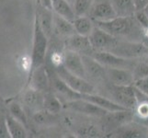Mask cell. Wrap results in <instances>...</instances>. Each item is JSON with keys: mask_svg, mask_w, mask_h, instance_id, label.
<instances>
[{"mask_svg": "<svg viewBox=\"0 0 148 138\" xmlns=\"http://www.w3.org/2000/svg\"><path fill=\"white\" fill-rule=\"evenodd\" d=\"M97 27L102 29L119 39L142 42L144 29L136 20L134 15L128 17H116L108 21H94Z\"/></svg>", "mask_w": 148, "mask_h": 138, "instance_id": "cell-1", "label": "cell"}, {"mask_svg": "<svg viewBox=\"0 0 148 138\" xmlns=\"http://www.w3.org/2000/svg\"><path fill=\"white\" fill-rule=\"evenodd\" d=\"M48 46L47 34L40 26V23L36 16L34 26V37H33V48L32 54V69L30 73L36 68L42 66L44 63Z\"/></svg>", "mask_w": 148, "mask_h": 138, "instance_id": "cell-2", "label": "cell"}, {"mask_svg": "<svg viewBox=\"0 0 148 138\" xmlns=\"http://www.w3.org/2000/svg\"><path fill=\"white\" fill-rule=\"evenodd\" d=\"M110 53L127 59H139L147 55L148 48L142 42L118 39Z\"/></svg>", "mask_w": 148, "mask_h": 138, "instance_id": "cell-3", "label": "cell"}, {"mask_svg": "<svg viewBox=\"0 0 148 138\" xmlns=\"http://www.w3.org/2000/svg\"><path fill=\"white\" fill-rule=\"evenodd\" d=\"M57 74L71 89L79 94H93L96 93L94 86L88 79L81 78L73 73L69 72L63 65H59L56 68Z\"/></svg>", "mask_w": 148, "mask_h": 138, "instance_id": "cell-4", "label": "cell"}, {"mask_svg": "<svg viewBox=\"0 0 148 138\" xmlns=\"http://www.w3.org/2000/svg\"><path fill=\"white\" fill-rule=\"evenodd\" d=\"M110 99L116 103L127 110L135 111L137 107V100L135 96L134 87L131 86H115L111 85L110 88Z\"/></svg>", "mask_w": 148, "mask_h": 138, "instance_id": "cell-5", "label": "cell"}, {"mask_svg": "<svg viewBox=\"0 0 148 138\" xmlns=\"http://www.w3.org/2000/svg\"><path fill=\"white\" fill-rule=\"evenodd\" d=\"M90 56L95 58L105 67L127 68L132 70L137 64L136 59H127L106 51H94Z\"/></svg>", "mask_w": 148, "mask_h": 138, "instance_id": "cell-6", "label": "cell"}, {"mask_svg": "<svg viewBox=\"0 0 148 138\" xmlns=\"http://www.w3.org/2000/svg\"><path fill=\"white\" fill-rule=\"evenodd\" d=\"M134 118V111L132 110L110 111L102 117V128L106 132L111 133L119 127L132 122Z\"/></svg>", "mask_w": 148, "mask_h": 138, "instance_id": "cell-7", "label": "cell"}, {"mask_svg": "<svg viewBox=\"0 0 148 138\" xmlns=\"http://www.w3.org/2000/svg\"><path fill=\"white\" fill-rule=\"evenodd\" d=\"M64 108L77 112V113L91 117H98V118H102L106 113H108V111H105L104 109L100 108L98 105L83 98L68 100L64 104Z\"/></svg>", "mask_w": 148, "mask_h": 138, "instance_id": "cell-8", "label": "cell"}, {"mask_svg": "<svg viewBox=\"0 0 148 138\" xmlns=\"http://www.w3.org/2000/svg\"><path fill=\"white\" fill-rule=\"evenodd\" d=\"M88 38L94 51H106V52H110L119 39L97 27L96 25Z\"/></svg>", "mask_w": 148, "mask_h": 138, "instance_id": "cell-9", "label": "cell"}, {"mask_svg": "<svg viewBox=\"0 0 148 138\" xmlns=\"http://www.w3.org/2000/svg\"><path fill=\"white\" fill-rule=\"evenodd\" d=\"M88 16L93 21H108L118 15L109 0H95Z\"/></svg>", "mask_w": 148, "mask_h": 138, "instance_id": "cell-10", "label": "cell"}, {"mask_svg": "<svg viewBox=\"0 0 148 138\" xmlns=\"http://www.w3.org/2000/svg\"><path fill=\"white\" fill-rule=\"evenodd\" d=\"M62 65L69 72L88 79L82 54L68 49L64 54Z\"/></svg>", "mask_w": 148, "mask_h": 138, "instance_id": "cell-11", "label": "cell"}, {"mask_svg": "<svg viewBox=\"0 0 148 138\" xmlns=\"http://www.w3.org/2000/svg\"><path fill=\"white\" fill-rule=\"evenodd\" d=\"M106 78L111 85L115 86H131L134 83L132 70L127 68L105 67Z\"/></svg>", "mask_w": 148, "mask_h": 138, "instance_id": "cell-12", "label": "cell"}, {"mask_svg": "<svg viewBox=\"0 0 148 138\" xmlns=\"http://www.w3.org/2000/svg\"><path fill=\"white\" fill-rule=\"evenodd\" d=\"M111 135H116L118 137L124 138H140L148 135V128L138 122H128L111 132Z\"/></svg>", "mask_w": 148, "mask_h": 138, "instance_id": "cell-13", "label": "cell"}, {"mask_svg": "<svg viewBox=\"0 0 148 138\" xmlns=\"http://www.w3.org/2000/svg\"><path fill=\"white\" fill-rule=\"evenodd\" d=\"M68 49L75 51L82 55H91L94 49L90 43L88 36H83L78 33H75L68 38Z\"/></svg>", "mask_w": 148, "mask_h": 138, "instance_id": "cell-14", "label": "cell"}, {"mask_svg": "<svg viewBox=\"0 0 148 138\" xmlns=\"http://www.w3.org/2000/svg\"><path fill=\"white\" fill-rule=\"evenodd\" d=\"M88 78L94 80L107 79L106 68L90 55H82Z\"/></svg>", "mask_w": 148, "mask_h": 138, "instance_id": "cell-15", "label": "cell"}, {"mask_svg": "<svg viewBox=\"0 0 148 138\" xmlns=\"http://www.w3.org/2000/svg\"><path fill=\"white\" fill-rule=\"evenodd\" d=\"M50 82L56 93L64 97V98H67V101L79 99L82 96V94H79L71 89L56 73L53 76H50Z\"/></svg>", "mask_w": 148, "mask_h": 138, "instance_id": "cell-16", "label": "cell"}, {"mask_svg": "<svg viewBox=\"0 0 148 138\" xmlns=\"http://www.w3.org/2000/svg\"><path fill=\"white\" fill-rule=\"evenodd\" d=\"M32 88L40 92H48L50 89V76L43 66H40L30 73Z\"/></svg>", "mask_w": 148, "mask_h": 138, "instance_id": "cell-17", "label": "cell"}, {"mask_svg": "<svg viewBox=\"0 0 148 138\" xmlns=\"http://www.w3.org/2000/svg\"><path fill=\"white\" fill-rule=\"evenodd\" d=\"M81 98H83L86 100L91 101L92 103L98 105L100 108L104 109L108 112L110 111H121V110H127L123 108L122 106L119 105L118 103H116L114 100H112L111 99L106 98L104 96H101L99 94H83L81 96Z\"/></svg>", "mask_w": 148, "mask_h": 138, "instance_id": "cell-18", "label": "cell"}, {"mask_svg": "<svg viewBox=\"0 0 148 138\" xmlns=\"http://www.w3.org/2000/svg\"><path fill=\"white\" fill-rule=\"evenodd\" d=\"M53 29H54L56 33L67 38L76 33L73 22L59 16L56 13L53 14Z\"/></svg>", "mask_w": 148, "mask_h": 138, "instance_id": "cell-19", "label": "cell"}, {"mask_svg": "<svg viewBox=\"0 0 148 138\" xmlns=\"http://www.w3.org/2000/svg\"><path fill=\"white\" fill-rule=\"evenodd\" d=\"M52 9L59 16L66 19L69 21H74L76 18L75 10L66 0H52Z\"/></svg>", "mask_w": 148, "mask_h": 138, "instance_id": "cell-20", "label": "cell"}, {"mask_svg": "<svg viewBox=\"0 0 148 138\" xmlns=\"http://www.w3.org/2000/svg\"><path fill=\"white\" fill-rule=\"evenodd\" d=\"M119 17L134 16L136 9L134 0H109Z\"/></svg>", "mask_w": 148, "mask_h": 138, "instance_id": "cell-21", "label": "cell"}, {"mask_svg": "<svg viewBox=\"0 0 148 138\" xmlns=\"http://www.w3.org/2000/svg\"><path fill=\"white\" fill-rule=\"evenodd\" d=\"M75 32L83 36H89L95 27L94 21L89 16L76 17L73 21Z\"/></svg>", "mask_w": 148, "mask_h": 138, "instance_id": "cell-22", "label": "cell"}, {"mask_svg": "<svg viewBox=\"0 0 148 138\" xmlns=\"http://www.w3.org/2000/svg\"><path fill=\"white\" fill-rule=\"evenodd\" d=\"M6 122H7V127L9 133L10 137L13 138H24L27 136L26 129H25L24 124L18 122L12 117L11 115H8L6 117Z\"/></svg>", "mask_w": 148, "mask_h": 138, "instance_id": "cell-23", "label": "cell"}, {"mask_svg": "<svg viewBox=\"0 0 148 138\" xmlns=\"http://www.w3.org/2000/svg\"><path fill=\"white\" fill-rule=\"evenodd\" d=\"M64 104L54 94L46 92L43 96V109L50 113L56 114L63 109Z\"/></svg>", "mask_w": 148, "mask_h": 138, "instance_id": "cell-24", "label": "cell"}, {"mask_svg": "<svg viewBox=\"0 0 148 138\" xmlns=\"http://www.w3.org/2000/svg\"><path fill=\"white\" fill-rule=\"evenodd\" d=\"M24 101L30 108H39L40 106L43 107V96L40 91L33 88L26 91L24 95Z\"/></svg>", "mask_w": 148, "mask_h": 138, "instance_id": "cell-25", "label": "cell"}, {"mask_svg": "<svg viewBox=\"0 0 148 138\" xmlns=\"http://www.w3.org/2000/svg\"><path fill=\"white\" fill-rule=\"evenodd\" d=\"M95 0H75L74 10L76 17L88 16Z\"/></svg>", "mask_w": 148, "mask_h": 138, "instance_id": "cell-26", "label": "cell"}, {"mask_svg": "<svg viewBox=\"0 0 148 138\" xmlns=\"http://www.w3.org/2000/svg\"><path fill=\"white\" fill-rule=\"evenodd\" d=\"M9 113L25 126L28 125V118L26 116V113H25L22 107L17 102H12V103L9 104Z\"/></svg>", "mask_w": 148, "mask_h": 138, "instance_id": "cell-27", "label": "cell"}, {"mask_svg": "<svg viewBox=\"0 0 148 138\" xmlns=\"http://www.w3.org/2000/svg\"><path fill=\"white\" fill-rule=\"evenodd\" d=\"M132 74H134V81L141 78H144L148 76V63L146 61L145 62H137L132 69Z\"/></svg>", "mask_w": 148, "mask_h": 138, "instance_id": "cell-28", "label": "cell"}, {"mask_svg": "<svg viewBox=\"0 0 148 138\" xmlns=\"http://www.w3.org/2000/svg\"><path fill=\"white\" fill-rule=\"evenodd\" d=\"M77 134L83 137H99L101 133L98 127L94 125H85L78 130Z\"/></svg>", "mask_w": 148, "mask_h": 138, "instance_id": "cell-29", "label": "cell"}, {"mask_svg": "<svg viewBox=\"0 0 148 138\" xmlns=\"http://www.w3.org/2000/svg\"><path fill=\"white\" fill-rule=\"evenodd\" d=\"M51 115L53 113H50L47 111H39L33 116V120L35 122H37L39 124H44L51 120Z\"/></svg>", "mask_w": 148, "mask_h": 138, "instance_id": "cell-30", "label": "cell"}, {"mask_svg": "<svg viewBox=\"0 0 148 138\" xmlns=\"http://www.w3.org/2000/svg\"><path fill=\"white\" fill-rule=\"evenodd\" d=\"M134 17H135L136 20L138 21V23L141 25V27L143 29L148 28V16L145 12L144 9L136 10L135 13H134Z\"/></svg>", "mask_w": 148, "mask_h": 138, "instance_id": "cell-31", "label": "cell"}, {"mask_svg": "<svg viewBox=\"0 0 148 138\" xmlns=\"http://www.w3.org/2000/svg\"><path fill=\"white\" fill-rule=\"evenodd\" d=\"M134 111L137 119H143L148 117V102H143V103L137 104Z\"/></svg>", "mask_w": 148, "mask_h": 138, "instance_id": "cell-32", "label": "cell"}, {"mask_svg": "<svg viewBox=\"0 0 148 138\" xmlns=\"http://www.w3.org/2000/svg\"><path fill=\"white\" fill-rule=\"evenodd\" d=\"M134 86L148 96V76L144 78L135 80L134 83Z\"/></svg>", "mask_w": 148, "mask_h": 138, "instance_id": "cell-33", "label": "cell"}, {"mask_svg": "<svg viewBox=\"0 0 148 138\" xmlns=\"http://www.w3.org/2000/svg\"><path fill=\"white\" fill-rule=\"evenodd\" d=\"M0 137H10L8 127H7L6 118H5L3 122H0Z\"/></svg>", "mask_w": 148, "mask_h": 138, "instance_id": "cell-34", "label": "cell"}, {"mask_svg": "<svg viewBox=\"0 0 148 138\" xmlns=\"http://www.w3.org/2000/svg\"><path fill=\"white\" fill-rule=\"evenodd\" d=\"M134 4L136 10H142L148 5V0H134Z\"/></svg>", "mask_w": 148, "mask_h": 138, "instance_id": "cell-35", "label": "cell"}, {"mask_svg": "<svg viewBox=\"0 0 148 138\" xmlns=\"http://www.w3.org/2000/svg\"><path fill=\"white\" fill-rule=\"evenodd\" d=\"M39 1H40V4L42 5V7L53 10L52 9V0H39Z\"/></svg>", "mask_w": 148, "mask_h": 138, "instance_id": "cell-36", "label": "cell"}, {"mask_svg": "<svg viewBox=\"0 0 148 138\" xmlns=\"http://www.w3.org/2000/svg\"><path fill=\"white\" fill-rule=\"evenodd\" d=\"M144 10H145V12L146 13V15H147V16H148V5H147V6L144 8Z\"/></svg>", "mask_w": 148, "mask_h": 138, "instance_id": "cell-37", "label": "cell"}, {"mask_svg": "<svg viewBox=\"0 0 148 138\" xmlns=\"http://www.w3.org/2000/svg\"><path fill=\"white\" fill-rule=\"evenodd\" d=\"M145 61H146V62L148 63V54H147V55L145 56Z\"/></svg>", "mask_w": 148, "mask_h": 138, "instance_id": "cell-38", "label": "cell"}]
</instances>
